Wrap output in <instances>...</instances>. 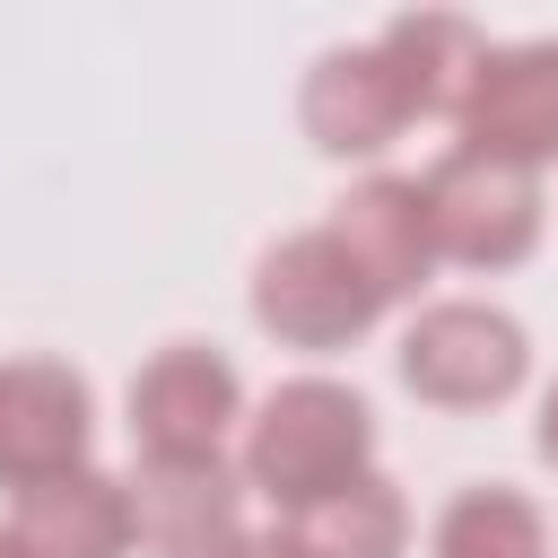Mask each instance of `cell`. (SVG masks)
<instances>
[{
	"instance_id": "obj_1",
	"label": "cell",
	"mask_w": 558,
	"mask_h": 558,
	"mask_svg": "<svg viewBox=\"0 0 558 558\" xmlns=\"http://www.w3.org/2000/svg\"><path fill=\"white\" fill-rule=\"evenodd\" d=\"M375 445H384L375 401H366L349 375L305 366V375H279V384L253 401V418H244V436H235V471H244V488L270 506V523H288V514L340 497L349 480L384 471Z\"/></svg>"
},
{
	"instance_id": "obj_10",
	"label": "cell",
	"mask_w": 558,
	"mask_h": 558,
	"mask_svg": "<svg viewBox=\"0 0 558 558\" xmlns=\"http://www.w3.org/2000/svg\"><path fill=\"white\" fill-rule=\"evenodd\" d=\"M131 514H140V558H227L244 541V471L235 453L218 462H131Z\"/></svg>"
},
{
	"instance_id": "obj_9",
	"label": "cell",
	"mask_w": 558,
	"mask_h": 558,
	"mask_svg": "<svg viewBox=\"0 0 558 558\" xmlns=\"http://www.w3.org/2000/svg\"><path fill=\"white\" fill-rule=\"evenodd\" d=\"M323 227L349 244V262L384 288V305L392 314H410V305H427V288H436V227H427V192H418V174H401V166H375V174H357L331 209H323Z\"/></svg>"
},
{
	"instance_id": "obj_8",
	"label": "cell",
	"mask_w": 558,
	"mask_h": 558,
	"mask_svg": "<svg viewBox=\"0 0 558 558\" xmlns=\"http://www.w3.org/2000/svg\"><path fill=\"white\" fill-rule=\"evenodd\" d=\"M453 148L549 174L558 166V35H523V44H488L471 96L453 105Z\"/></svg>"
},
{
	"instance_id": "obj_12",
	"label": "cell",
	"mask_w": 558,
	"mask_h": 558,
	"mask_svg": "<svg viewBox=\"0 0 558 558\" xmlns=\"http://www.w3.org/2000/svg\"><path fill=\"white\" fill-rule=\"evenodd\" d=\"M375 44H384V61L401 70L418 122H453V105L471 96V78H480V61H488V26L462 17V9H401V17L375 26Z\"/></svg>"
},
{
	"instance_id": "obj_2",
	"label": "cell",
	"mask_w": 558,
	"mask_h": 558,
	"mask_svg": "<svg viewBox=\"0 0 558 558\" xmlns=\"http://www.w3.org/2000/svg\"><path fill=\"white\" fill-rule=\"evenodd\" d=\"M244 305H253V331L305 366L323 357H349L366 331L392 323L384 288L349 262V244L314 218V227H288L253 253V279H244Z\"/></svg>"
},
{
	"instance_id": "obj_14",
	"label": "cell",
	"mask_w": 558,
	"mask_h": 558,
	"mask_svg": "<svg viewBox=\"0 0 558 558\" xmlns=\"http://www.w3.org/2000/svg\"><path fill=\"white\" fill-rule=\"evenodd\" d=\"M288 532L305 541V558H410L418 514H410V497H401L392 471H366V480H349L340 497L288 514Z\"/></svg>"
},
{
	"instance_id": "obj_3",
	"label": "cell",
	"mask_w": 558,
	"mask_h": 558,
	"mask_svg": "<svg viewBox=\"0 0 558 558\" xmlns=\"http://www.w3.org/2000/svg\"><path fill=\"white\" fill-rule=\"evenodd\" d=\"M392 375H401V392L418 410L488 418V410L532 392V331L497 296H427V305L401 314Z\"/></svg>"
},
{
	"instance_id": "obj_15",
	"label": "cell",
	"mask_w": 558,
	"mask_h": 558,
	"mask_svg": "<svg viewBox=\"0 0 558 558\" xmlns=\"http://www.w3.org/2000/svg\"><path fill=\"white\" fill-rule=\"evenodd\" d=\"M227 558H305V541H296L288 523H244V541H235Z\"/></svg>"
},
{
	"instance_id": "obj_4",
	"label": "cell",
	"mask_w": 558,
	"mask_h": 558,
	"mask_svg": "<svg viewBox=\"0 0 558 558\" xmlns=\"http://www.w3.org/2000/svg\"><path fill=\"white\" fill-rule=\"evenodd\" d=\"M244 418H253V392L218 340H166L122 384L131 462H218V453H235Z\"/></svg>"
},
{
	"instance_id": "obj_6",
	"label": "cell",
	"mask_w": 558,
	"mask_h": 558,
	"mask_svg": "<svg viewBox=\"0 0 558 558\" xmlns=\"http://www.w3.org/2000/svg\"><path fill=\"white\" fill-rule=\"evenodd\" d=\"M296 131H305L314 157L375 174V166L418 131V105H410L401 70L384 61V44L357 35V44H331V52L305 61V78H296Z\"/></svg>"
},
{
	"instance_id": "obj_16",
	"label": "cell",
	"mask_w": 558,
	"mask_h": 558,
	"mask_svg": "<svg viewBox=\"0 0 558 558\" xmlns=\"http://www.w3.org/2000/svg\"><path fill=\"white\" fill-rule=\"evenodd\" d=\"M532 453H541V471H558V375L532 392Z\"/></svg>"
},
{
	"instance_id": "obj_5",
	"label": "cell",
	"mask_w": 558,
	"mask_h": 558,
	"mask_svg": "<svg viewBox=\"0 0 558 558\" xmlns=\"http://www.w3.org/2000/svg\"><path fill=\"white\" fill-rule=\"evenodd\" d=\"M418 192H427V227H436V262H445V270L506 279V270H523V262L541 253V235H549V192H541V174H523V166L445 148V157L418 166Z\"/></svg>"
},
{
	"instance_id": "obj_13",
	"label": "cell",
	"mask_w": 558,
	"mask_h": 558,
	"mask_svg": "<svg viewBox=\"0 0 558 558\" xmlns=\"http://www.w3.org/2000/svg\"><path fill=\"white\" fill-rule=\"evenodd\" d=\"M427 558H558V541H549V514H541L532 488L471 480V488H453L436 506Z\"/></svg>"
},
{
	"instance_id": "obj_7",
	"label": "cell",
	"mask_w": 558,
	"mask_h": 558,
	"mask_svg": "<svg viewBox=\"0 0 558 558\" xmlns=\"http://www.w3.org/2000/svg\"><path fill=\"white\" fill-rule=\"evenodd\" d=\"M96 462V384L70 357H0V488L26 497Z\"/></svg>"
},
{
	"instance_id": "obj_11",
	"label": "cell",
	"mask_w": 558,
	"mask_h": 558,
	"mask_svg": "<svg viewBox=\"0 0 558 558\" xmlns=\"http://www.w3.org/2000/svg\"><path fill=\"white\" fill-rule=\"evenodd\" d=\"M9 532L35 558H140V514H131V480L87 462L70 480H44L26 497H9Z\"/></svg>"
},
{
	"instance_id": "obj_17",
	"label": "cell",
	"mask_w": 558,
	"mask_h": 558,
	"mask_svg": "<svg viewBox=\"0 0 558 558\" xmlns=\"http://www.w3.org/2000/svg\"><path fill=\"white\" fill-rule=\"evenodd\" d=\"M0 558H35V549H26V541H17L9 523H0Z\"/></svg>"
}]
</instances>
